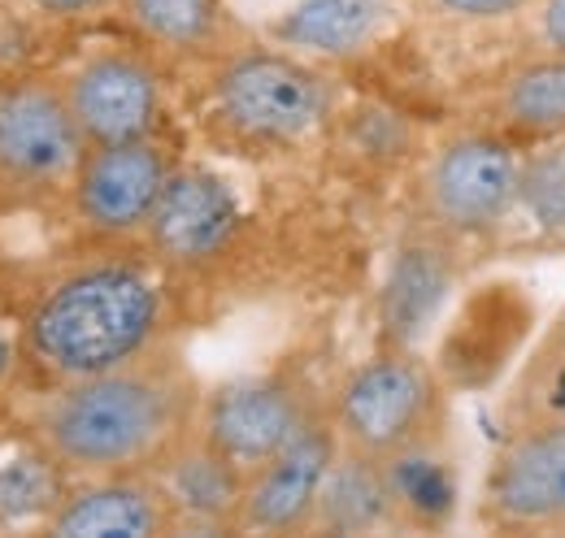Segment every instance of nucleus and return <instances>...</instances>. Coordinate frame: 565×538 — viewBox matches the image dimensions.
I'll use <instances>...</instances> for the list:
<instances>
[{"instance_id": "1", "label": "nucleus", "mask_w": 565, "mask_h": 538, "mask_svg": "<svg viewBox=\"0 0 565 538\" xmlns=\"http://www.w3.org/2000/svg\"><path fill=\"white\" fill-rule=\"evenodd\" d=\"M201 378L174 343L53 387L31 412V439L71 477L157 473L161 461L201 426Z\"/></svg>"}, {"instance_id": "2", "label": "nucleus", "mask_w": 565, "mask_h": 538, "mask_svg": "<svg viewBox=\"0 0 565 538\" xmlns=\"http://www.w3.org/2000/svg\"><path fill=\"white\" fill-rule=\"evenodd\" d=\"M166 291L140 266L105 261L62 273L22 322V356L53 391L109 374L161 343Z\"/></svg>"}, {"instance_id": "3", "label": "nucleus", "mask_w": 565, "mask_h": 538, "mask_svg": "<svg viewBox=\"0 0 565 538\" xmlns=\"http://www.w3.org/2000/svg\"><path fill=\"white\" fill-rule=\"evenodd\" d=\"M448 387L435 361L418 347H379L344 374L331 421L344 452L396 461L414 448L439 443L448 430Z\"/></svg>"}, {"instance_id": "4", "label": "nucleus", "mask_w": 565, "mask_h": 538, "mask_svg": "<svg viewBox=\"0 0 565 538\" xmlns=\"http://www.w3.org/2000/svg\"><path fill=\"white\" fill-rule=\"evenodd\" d=\"M210 109L231 139L291 148L331 122L335 83L291 49L239 44L213 69Z\"/></svg>"}, {"instance_id": "5", "label": "nucleus", "mask_w": 565, "mask_h": 538, "mask_svg": "<svg viewBox=\"0 0 565 538\" xmlns=\"http://www.w3.org/2000/svg\"><path fill=\"white\" fill-rule=\"evenodd\" d=\"M526 143L488 127L448 134L418 179L423 222L461 239H488L513 213L522 192Z\"/></svg>"}, {"instance_id": "6", "label": "nucleus", "mask_w": 565, "mask_h": 538, "mask_svg": "<svg viewBox=\"0 0 565 538\" xmlns=\"http://www.w3.org/2000/svg\"><path fill=\"white\" fill-rule=\"evenodd\" d=\"M87 139L62 78L22 74L0 83V201H49L71 192Z\"/></svg>"}, {"instance_id": "7", "label": "nucleus", "mask_w": 565, "mask_h": 538, "mask_svg": "<svg viewBox=\"0 0 565 538\" xmlns=\"http://www.w3.org/2000/svg\"><path fill=\"white\" fill-rule=\"evenodd\" d=\"M535 331H540L535 291L518 278H483L448 313L430 361L452 396H483L513 374Z\"/></svg>"}, {"instance_id": "8", "label": "nucleus", "mask_w": 565, "mask_h": 538, "mask_svg": "<svg viewBox=\"0 0 565 538\" xmlns=\"http://www.w3.org/2000/svg\"><path fill=\"white\" fill-rule=\"evenodd\" d=\"M483 517L500 535L565 538V412H535L504 434L483 477Z\"/></svg>"}, {"instance_id": "9", "label": "nucleus", "mask_w": 565, "mask_h": 538, "mask_svg": "<svg viewBox=\"0 0 565 538\" xmlns=\"http://www.w3.org/2000/svg\"><path fill=\"white\" fill-rule=\"evenodd\" d=\"M318 412L322 404L309 383L291 374H253L205 391L201 434L253 473L270 456H279Z\"/></svg>"}, {"instance_id": "10", "label": "nucleus", "mask_w": 565, "mask_h": 538, "mask_svg": "<svg viewBox=\"0 0 565 538\" xmlns=\"http://www.w3.org/2000/svg\"><path fill=\"white\" fill-rule=\"evenodd\" d=\"M174 170L179 161L161 143V134L127 143H87L71 183L74 217L105 239L143 235Z\"/></svg>"}, {"instance_id": "11", "label": "nucleus", "mask_w": 565, "mask_h": 538, "mask_svg": "<svg viewBox=\"0 0 565 538\" xmlns=\"http://www.w3.org/2000/svg\"><path fill=\"white\" fill-rule=\"evenodd\" d=\"M71 114L87 143H127L161 134L166 83L136 49H100L62 74Z\"/></svg>"}, {"instance_id": "12", "label": "nucleus", "mask_w": 565, "mask_h": 538, "mask_svg": "<svg viewBox=\"0 0 565 538\" xmlns=\"http://www.w3.org/2000/svg\"><path fill=\"white\" fill-rule=\"evenodd\" d=\"M344 443L335 434L331 408H322L279 456L248 473V491L239 504V526L253 538H291L300 535L322 504L327 477L335 470Z\"/></svg>"}, {"instance_id": "13", "label": "nucleus", "mask_w": 565, "mask_h": 538, "mask_svg": "<svg viewBox=\"0 0 565 538\" xmlns=\"http://www.w3.org/2000/svg\"><path fill=\"white\" fill-rule=\"evenodd\" d=\"M239 226L244 208L235 187L210 165H179L143 226V239L161 266L205 269L231 252Z\"/></svg>"}, {"instance_id": "14", "label": "nucleus", "mask_w": 565, "mask_h": 538, "mask_svg": "<svg viewBox=\"0 0 565 538\" xmlns=\"http://www.w3.org/2000/svg\"><path fill=\"white\" fill-rule=\"evenodd\" d=\"M461 278L457 239L418 222L396 248L379 282V347H418L444 318Z\"/></svg>"}, {"instance_id": "15", "label": "nucleus", "mask_w": 565, "mask_h": 538, "mask_svg": "<svg viewBox=\"0 0 565 538\" xmlns=\"http://www.w3.org/2000/svg\"><path fill=\"white\" fill-rule=\"evenodd\" d=\"M174 504L152 473L83 477L44 517L40 538H166Z\"/></svg>"}, {"instance_id": "16", "label": "nucleus", "mask_w": 565, "mask_h": 538, "mask_svg": "<svg viewBox=\"0 0 565 538\" xmlns=\"http://www.w3.org/2000/svg\"><path fill=\"white\" fill-rule=\"evenodd\" d=\"M483 127L518 143L565 134V53H522L483 96Z\"/></svg>"}, {"instance_id": "17", "label": "nucleus", "mask_w": 565, "mask_h": 538, "mask_svg": "<svg viewBox=\"0 0 565 538\" xmlns=\"http://www.w3.org/2000/svg\"><path fill=\"white\" fill-rule=\"evenodd\" d=\"M392 18V0H291L270 22L279 49L300 57H353Z\"/></svg>"}, {"instance_id": "18", "label": "nucleus", "mask_w": 565, "mask_h": 538, "mask_svg": "<svg viewBox=\"0 0 565 538\" xmlns=\"http://www.w3.org/2000/svg\"><path fill=\"white\" fill-rule=\"evenodd\" d=\"M127 26L157 53L188 62H222L231 49L235 22L222 0H122Z\"/></svg>"}, {"instance_id": "19", "label": "nucleus", "mask_w": 565, "mask_h": 538, "mask_svg": "<svg viewBox=\"0 0 565 538\" xmlns=\"http://www.w3.org/2000/svg\"><path fill=\"white\" fill-rule=\"evenodd\" d=\"M152 477L170 495L174 513H196V517H235L248 491V470L231 461L222 448H213L201 426L161 461Z\"/></svg>"}, {"instance_id": "20", "label": "nucleus", "mask_w": 565, "mask_h": 538, "mask_svg": "<svg viewBox=\"0 0 565 538\" xmlns=\"http://www.w3.org/2000/svg\"><path fill=\"white\" fill-rule=\"evenodd\" d=\"M318 517L335 530V535H370L387 521H396V504H392V486H387V470L370 456L356 452H340L335 470L327 477Z\"/></svg>"}, {"instance_id": "21", "label": "nucleus", "mask_w": 565, "mask_h": 538, "mask_svg": "<svg viewBox=\"0 0 565 538\" xmlns=\"http://www.w3.org/2000/svg\"><path fill=\"white\" fill-rule=\"evenodd\" d=\"M387 486H392V504H396V521H414L430 530L435 521H444L452 513L457 499V473L444 456V439L414 448L396 461H383Z\"/></svg>"}, {"instance_id": "22", "label": "nucleus", "mask_w": 565, "mask_h": 538, "mask_svg": "<svg viewBox=\"0 0 565 538\" xmlns=\"http://www.w3.org/2000/svg\"><path fill=\"white\" fill-rule=\"evenodd\" d=\"M71 491V473L62 470L40 443H31L26 452L0 461V526H18V521H44L62 495Z\"/></svg>"}, {"instance_id": "23", "label": "nucleus", "mask_w": 565, "mask_h": 538, "mask_svg": "<svg viewBox=\"0 0 565 538\" xmlns=\"http://www.w3.org/2000/svg\"><path fill=\"white\" fill-rule=\"evenodd\" d=\"M518 213L548 244H565V134L540 148H526Z\"/></svg>"}, {"instance_id": "24", "label": "nucleus", "mask_w": 565, "mask_h": 538, "mask_svg": "<svg viewBox=\"0 0 565 538\" xmlns=\"http://www.w3.org/2000/svg\"><path fill=\"white\" fill-rule=\"evenodd\" d=\"M522 35L526 53H565V0H535L522 18Z\"/></svg>"}, {"instance_id": "25", "label": "nucleus", "mask_w": 565, "mask_h": 538, "mask_svg": "<svg viewBox=\"0 0 565 538\" xmlns=\"http://www.w3.org/2000/svg\"><path fill=\"white\" fill-rule=\"evenodd\" d=\"M444 18H457V22H479V26H492V22H522L535 0H430Z\"/></svg>"}, {"instance_id": "26", "label": "nucleus", "mask_w": 565, "mask_h": 538, "mask_svg": "<svg viewBox=\"0 0 565 538\" xmlns=\"http://www.w3.org/2000/svg\"><path fill=\"white\" fill-rule=\"evenodd\" d=\"M166 538H253L239 517H196V513H174Z\"/></svg>"}, {"instance_id": "27", "label": "nucleus", "mask_w": 565, "mask_h": 538, "mask_svg": "<svg viewBox=\"0 0 565 538\" xmlns=\"http://www.w3.org/2000/svg\"><path fill=\"white\" fill-rule=\"evenodd\" d=\"M535 369H540L544 378H553V374H565V309L557 313V318H553L548 335H544V343H540Z\"/></svg>"}, {"instance_id": "28", "label": "nucleus", "mask_w": 565, "mask_h": 538, "mask_svg": "<svg viewBox=\"0 0 565 538\" xmlns=\"http://www.w3.org/2000/svg\"><path fill=\"white\" fill-rule=\"evenodd\" d=\"M22 4H31L35 13H49V18H92L122 0H22Z\"/></svg>"}, {"instance_id": "29", "label": "nucleus", "mask_w": 565, "mask_h": 538, "mask_svg": "<svg viewBox=\"0 0 565 538\" xmlns=\"http://www.w3.org/2000/svg\"><path fill=\"white\" fill-rule=\"evenodd\" d=\"M9 369H13V338L0 331V383L9 378Z\"/></svg>"}]
</instances>
